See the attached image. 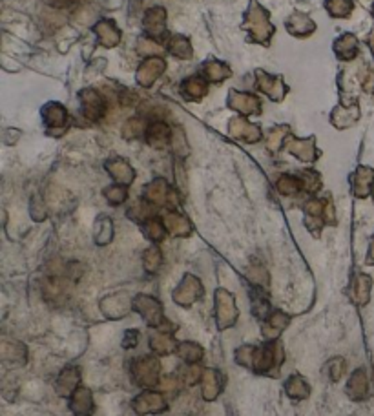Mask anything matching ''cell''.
<instances>
[{
  "mask_svg": "<svg viewBox=\"0 0 374 416\" xmlns=\"http://www.w3.org/2000/svg\"><path fill=\"white\" fill-rule=\"evenodd\" d=\"M243 29L249 31L250 43L258 44H269L270 37L276 31L274 26L270 24L269 11L265 10L258 0H250L249 10L245 13V20H243Z\"/></svg>",
  "mask_w": 374,
  "mask_h": 416,
  "instance_id": "6da1fadb",
  "label": "cell"
},
{
  "mask_svg": "<svg viewBox=\"0 0 374 416\" xmlns=\"http://www.w3.org/2000/svg\"><path fill=\"white\" fill-rule=\"evenodd\" d=\"M285 360V350L281 341L274 340L267 341V344L256 347L254 353V362H252V369L256 374H279V367L283 364Z\"/></svg>",
  "mask_w": 374,
  "mask_h": 416,
  "instance_id": "7a4b0ae2",
  "label": "cell"
},
{
  "mask_svg": "<svg viewBox=\"0 0 374 416\" xmlns=\"http://www.w3.org/2000/svg\"><path fill=\"white\" fill-rule=\"evenodd\" d=\"M132 371V378L134 382L143 389H154L157 387L163 376H161V360L155 354H146L135 358L130 365Z\"/></svg>",
  "mask_w": 374,
  "mask_h": 416,
  "instance_id": "3957f363",
  "label": "cell"
},
{
  "mask_svg": "<svg viewBox=\"0 0 374 416\" xmlns=\"http://www.w3.org/2000/svg\"><path fill=\"white\" fill-rule=\"evenodd\" d=\"M214 314L219 330H228L237 323L240 309L235 305V296L226 288H217L214 292Z\"/></svg>",
  "mask_w": 374,
  "mask_h": 416,
  "instance_id": "277c9868",
  "label": "cell"
},
{
  "mask_svg": "<svg viewBox=\"0 0 374 416\" xmlns=\"http://www.w3.org/2000/svg\"><path fill=\"white\" fill-rule=\"evenodd\" d=\"M134 311L143 318L150 329H161L168 321L164 318L163 303L150 294H137L134 298Z\"/></svg>",
  "mask_w": 374,
  "mask_h": 416,
  "instance_id": "5b68a950",
  "label": "cell"
},
{
  "mask_svg": "<svg viewBox=\"0 0 374 416\" xmlns=\"http://www.w3.org/2000/svg\"><path fill=\"white\" fill-rule=\"evenodd\" d=\"M143 197L144 201H148L150 205L168 206V210H176V205L179 203L176 190L161 177H157L144 187Z\"/></svg>",
  "mask_w": 374,
  "mask_h": 416,
  "instance_id": "8992f818",
  "label": "cell"
},
{
  "mask_svg": "<svg viewBox=\"0 0 374 416\" xmlns=\"http://www.w3.org/2000/svg\"><path fill=\"white\" fill-rule=\"evenodd\" d=\"M205 296V287H203L201 279L194 274H185L179 285L173 288L172 300L181 307H192Z\"/></svg>",
  "mask_w": 374,
  "mask_h": 416,
  "instance_id": "52a82bcc",
  "label": "cell"
},
{
  "mask_svg": "<svg viewBox=\"0 0 374 416\" xmlns=\"http://www.w3.org/2000/svg\"><path fill=\"white\" fill-rule=\"evenodd\" d=\"M132 409L137 416L146 415H161L168 409L166 398L161 392L154 391V389H144L141 394L132 400Z\"/></svg>",
  "mask_w": 374,
  "mask_h": 416,
  "instance_id": "ba28073f",
  "label": "cell"
},
{
  "mask_svg": "<svg viewBox=\"0 0 374 416\" xmlns=\"http://www.w3.org/2000/svg\"><path fill=\"white\" fill-rule=\"evenodd\" d=\"M99 309L108 320H123L125 316L134 311V298H130L126 292L110 294V296L102 298Z\"/></svg>",
  "mask_w": 374,
  "mask_h": 416,
  "instance_id": "9c48e42d",
  "label": "cell"
},
{
  "mask_svg": "<svg viewBox=\"0 0 374 416\" xmlns=\"http://www.w3.org/2000/svg\"><path fill=\"white\" fill-rule=\"evenodd\" d=\"M285 148H287V152L290 153V155L299 159L302 163H314V161L320 157V152H318L316 148V141H314V137L297 139L288 135L287 143H285Z\"/></svg>",
  "mask_w": 374,
  "mask_h": 416,
  "instance_id": "30bf717a",
  "label": "cell"
},
{
  "mask_svg": "<svg viewBox=\"0 0 374 416\" xmlns=\"http://www.w3.org/2000/svg\"><path fill=\"white\" fill-rule=\"evenodd\" d=\"M256 82H258L259 90L263 91L265 95H269L272 101H283V97L287 95L288 88L285 86L281 77L269 75V73L263 72V70H256Z\"/></svg>",
  "mask_w": 374,
  "mask_h": 416,
  "instance_id": "8fae6325",
  "label": "cell"
},
{
  "mask_svg": "<svg viewBox=\"0 0 374 416\" xmlns=\"http://www.w3.org/2000/svg\"><path fill=\"white\" fill-rule=\"evenodd\" d=\"M228 106L241 115H261L263 111V106L258 97L237 90H231L228 93Z\"/></svg>",
  "mask_w": 374,
  "mask_h": 416,
  "instance_id": "7c38bea8",
  "label": "cell"
},
{
  "mask_svg": "<svg viewBox=\"0 0 374 416\" xmlns=\"http://www.w3.org/2000/svg\"><path fill=\"white\" fill-rule=\"evenodd\" d=\"M228 135L234 139H243L247 143L254 144L263 139V132L258 125H252L245 117H234L228 123Z\"/></svg>",
  "mask_w": 374,
  "mask_h": 416,
  "instance_id": "4fadbf2b",
  "label": "cell"
},
{
  "mask_svg": "<svg viewBox=\"0 0 374 416\" xmlns=\"http://www.w3.org/2000/svg\"><path fill=\"white\" fill-rule=\"evenodd\" d=\"M164 68H166V63H164L163 57H152L146 59L139 68H137V73H135V81L139 82L141 86L150 88L157 81L159 77L163 75Z\"/></svg>",
  "mask_w": 374,
  "mask_h": 416,
  "instance_id": "5bb4252c",
  "label": "cell"
},
{
  "mask_svg": "<svg viewBox=\"0 0 374 416\" xmlns=\"http://www.w3.org/2000/svg\"><path fill=\"white\" fill-rule=\"evenodd\" d=\"M350 183H352V194L358 199L369 197L374 192V170L371 167L360 164L350 177Z\"/></svg>",
  "mask_w": 374,
  "mask_h": 416,
  "instance_id": "9a60e30c",
  "label": "cell"
},
{
  "mask_svg": "<svg viewBox=\"0 0 374 416\" xmlns=\"http://www.w3.org/2000/svg\"><path fill=\"white\" fill-rule=\"evenodd\" d=\"M150 340V349L155 356H170V354L178 353L179 341H176L173 338V332H166V330H159L154 329L148 336Z\"/></svg>",
  "mask_w": 374,
  "mask_h": 416,
  "instance_id": "2e32d148",
  "label": "cell"
},
{
  "mask_svg": "<svg viewBox=\"0 0 374 416\" xmlns=\"http://www.w3.org/2000/svg\"><path fill=\"white\" fill-rule=\"evenodd\" d=\"M79 99H81L82 111L86 115L90 121H99L104 115V99L99 95V91L93 90V88H84V90L79 93Z\"/></svg>",
  "mask_w": 374,
  "mask_h": 416,
  "instance_id": "e0dca14e",
  "label": "cell"
},
{
  "mask_svg": "<svg viewBox=\"0 0 374 416\" xmlns=\"http://www.w3.org/2000/svg\"><path fill=\"white\" fill-rule=\"evenodd\" d=\"M106 172L110 174V177L117 185H125V187H130L135 179V170L134 167L123 157H111L106 161L104 164Z\"/></svg>",
  "mask_w": 374,
  "mask_h": 416,
  "instance_id": "ac0fdd59",
  "label": "cell"
},
{
  "mask_svg": "<svg viewBox=\"0 0 374 416\" xmlns=\"http://www.w3.org/2000/svg\"><path fill=\"white\" fill-rule=\"evenodd\" d=\"M163 223L166 226L168 234H172L173 238H188L192 234V223L188 219L187 215H182L178 210H164L163 214Z\"/></svg>",
  "mask_w": 374,
  "mask_h": 416,
  "instance_id": "d6986e66",
  "label": "cell"
},
{
  "mask_svg": "<svg viewBox=\"0 0 374 416\" xmlns=\"http://www.w3.org/2000/svg\"><path fill=\"white\" fill-rule=\"evenodd\" d=\"M201 396L205 402H216L223 391V376L216 369H205L201 376Z\"/></svg>",
  "mask_w": 374,
  "mask_h": 416,
  "instance_id": "ffe728a7",
  "label": "cell"
},
{
  "mask_svg": "<svg viewBox=\"0 0 374 416\" xmlns=\"http://www.w3.org/2000/svg\"><path fill=\"white\" fill-rule=\"evenodd\" d=\"M290 320H293V318H290V316L283 311L270 312L269 318H267V320H263V329H261L265 340L267 341L278 340L279 336H281V332H283V330L288 327Z\"/></svg>",
  "mask_w": 374,
  "mask_h": 416,
  "instance_id": "44dd1931",
  "label": "cell"
},
{
  "mask_svg": "<svg viewBox=\"0 0 374 416\" xmlns=\"http://www.w3.org/2000/svg\"><path fill=\"white\" fill-rule=\"evenodd\" d=\"M70 411L73 416H91L95 413V402H93V392L88 387H79L70 396Z\"/></svg>",
  "mask_w": 374,
  "mask_h": 416,
  "instance_id": "7402d4cb",
  "label": "cell"
},
{
  "mask_svg": "<svg viewBox=\"0 0 374 416\" xmlns=\"http://www.w3.org/2000/svg\"><path fill=\"white\" fill-rule=\"evenodd\" d=\"M79 387H81V371L73 365L64 369L55 382V391H57L59 396L63 398H70Z\"/></svg>",
  "mask_w": 374,
  "mask_h": 416,
  "instance_id": "603a6c76",
  "label": "cell"
},
{
  "mask_svg": "<svg viewBox=\"0 0 374 416\" xmlns=\"http://www.w3.org/2000/svg\"><path fill=\"white\" fill-rule=\"evenodd\" d=\"M369 394V376L365 369H356L354 373L350 374L349 382H347V396L352 402H361Z\"/></svg>",
  "mask_w": 374,
  "mask_h": 416,
  "instance_id": "cb8c5ba5",
  "label": "cell"
},
{
  "mask_svg": "<svg viewBox=\"0 0 374 416\" xmlns=\"http://www.w3.org/2000/svg\"><path fill=\"white\" fill-rule=\"evenodd\" d=\"M144 29L146 33L152 35V37H161V35L166 31V10L161 8V6H155V8H150L144 15Z\"/></svg>",
  "mask_w": 374,
  "mask_h": 416,
  "instance_id": "d4e9b609",
  "label": "cell"
},
{
  "mask_svg": "<svg viewBox=\"0 0 374 416\" xmlns=\"http://www.w3.org/2000/svg\"><path fill=\"white\" fill-rule=\"evenodd\" d=\"M371 291H373V277L369 274H358L350 285V300L358 307L369 303Z\"/></svg>",
  "mask_w": 374,
  "mask_h": 416,
  "instance_id": "484cf974",
  "label": "cell"
},
{
  "mask_svg": "<svg viewBox=\"0 0 374 416\" xmlns=\"http://www.w3.org/2000/svg\"><path fill=\"white\" fill-rule=\"evenodd\" d=\"M93 31H95L97 38H99V44L104 46V48H116L117 44H119L120 31L114 20H99V22L93 26Z\"/></svg>",
  "mask_w": 374,
  "mask_h": 416,
  "instance_id": "4316f807",
  "label": "cell"
},
{
  "mask_svg": "<svg viewBox=\"0 0 374 416\" xmlns=\"http://www.w3.org/2000/svg\"><path fill=\"white\" fill-rule=\"evenodd\" d=\"M358 119H360V106L356 105V102H352V105L349 106L345 105L338 106V108L332 111L331 123L332 126H336L338 130H347L354 125Z\"/></svg>",
  "mask_w": 374,
  "mask_h": 416,
  "instance_id": "83f0119b",
  "label": "cell"
},
{
  "mask_svg": "<svg viewBox=\"0 0 374 416\" xmlns=\"http://www.w3.org/2000/svg\"><path fill=\"white\" fill-rule=\"evenodd\" d=\"M172 130L168 128L166 123L163 121H154L150 123L148 128H146V143L154 148H164L168 143H172Z\"/></svg>",
  "mask_w": 374,
  "mask_h": 416,
  "instance_id": "f1b7e54d",
  "label": "cell"
},
{
  "mask_svg": "<svg viewBox=\"0 0 374 416\" xmlns=\"http://www.w3.org/2000/svg\"><path fill=\"white\" fill-rule=\"evenodd\" d=\"M285 392H287V396L290 400H294V402H303L311 394V385H309V382L303 378L302 374L296 373L293 376H288V380L285 382Z\"/></svg>",
  "mask_w": 374,
  "mask_h": 416,
  "instance_id": "f546056e",
  "label": "cell"
},
{
  "mask_svg": "<svg viewBox=\"0 0 374 416\" xmlns=\"http://www.w3.org/2000/svg\"><path fill=\"white\" fill-rule=\"evenodd\" d=\"M287 29L288 33L294 35V37H309L311 33H314L316 24L309 15L294 13L287 19Z\"/></svg>",
  "mask_w": 374,
  "mask_h": 416,
  "instance_id": "4dcf8cb0",
  "label": "cell"
},
{
  "mask_svg": "<svg viewBox=\"0 0 374 416\" xmlns=\"http://www.w3.org/2000/svg\"><path fill=\"white\" fill-rule=\"evenodd\" d=\"M42 119L48 128H64L68 123V111L59 102H48L42 108Z\"/></svg>",
  "mask_w": 374,
  "mask_h": 416,
  "instance_id": "1f68e13d",
  "label": "cell"
},
{
  "mask_svg": "<svg viewBox=\"0 0 374 416\" xmlns=\"http://www.w3.org/2000/svg\"><path fill=\"white\" fill-rule=\"evenodd\" d=\"M334 53L341 61H352L358 55V38L352 33H343L336 38Z\"/></svg>",
  "mask_w": 374,
  "mask_h": 416,
  "instance_id": "d6a6232c",
  "label": "cell"
},
{
  "mask_svg": "<svg viewBox=\"0 0 374 416\" xmlns=\"http://www.w3.org/2000/svg\"><path fill=\"white\" fill-rule=\"evenodd\" d=\"M181 93L188 101H201L203 97L208 93L207 81L201 77H190L181 84Z\"/></svg>",
  "mask_w": 374,
  "mask_h": 416,
  "instance_id": "836d02e7",
  "label": "cell"
},
{
  "mask_svg": "<svg viewBox=\"0 0 374 416\" xmlns=\"http://www.w3.org/2000/svg\"><path fill=\"white\" fill-rule=\"evenodd\" d=\"M178 356L185 364L197 365L201 364L203 358H205V349L197 341H179Z\"/></svg>",
  "mask_w": 374,
  "mask_h": 416,
  "instance_id": "e575fe53",
  "label": "cell"
},
{
  "mask_svg": "<svg viewBox=\"0 0 374 416\" xmlns=\"http://www.w3.org/2000/svg\"><path fill=\"white\" fill-rule=\"evenodd\" d=\"M250 298H252V300H250L252 314H254L256 318H259V320H267L272 311H270L269 298H267V294H263V287H252Z\"/></svg>",
  "mask_w": 374,
  "mask_h": 416,
  "instance_id": "d590c367",
  "label": "cell"
},
{
  "mask_svg": "<svg viewBox=\"0 0 374 416\" xmlns=\"http://www.w3.org/2000/svg\"><path fill=\"white\" fill-rule=\"evenodd\" d=\"M2 360L4 362H11V364H26V358H28V349H26L24 344L20 341H4L2 344Z\"/></svg>",
  "mask_w": 374,
  "mask_h": 416,
  "instance_id": "8d00e7d4",
  "label": "cell"
},
{
  "mask_svg": "<svg viewBox=\"0 0 374 416\" xmlns=\"http://www.w3.org/2000/svg\"><path fill=\"white\" fill-rule=\"evenodd\" d=\"M114 221L108 217V215H101L95 223V229H93V240H95L97 245H108L114 240Z\"/></svg>",
  "mask_w": 374,
  "mask_h": 416,
  "instance_id": "74e56055",
  "label": "cell"
},
{
  "mask_svg": "<svg viewBox=\"0 0 374 416\" xmlns=\"http://www.w3.org/2000/svg\"><path fill=\"white\" fill-rule=\"evenodd\" d=\"M168 52L172 53L173 57L181 59V61H187V59H192V44L188 40L187 37H182V35H173L168 40Z\"/></svg>",
  "mask_w": 374,
  "mask_h": 416,
  "instance_id": "f35d334b",
  "label": "cell"
},
{
  "mask_svg": "<svg viewBox=\"0 0 374 416\" xmlns=\"http://www.w3.org/2000/svg\"><path fill=\"white\" fill-rule=\"evenodd\" d=\"M203 75L207 77L210 82H223L232 75L231 68L219 61H208L203 64Z\"/></svg>",
  "mask_w": 374,
  "mask_h": 416,
  "instance_id": "ab89813d",
  "label": "cell"
},
{
  "mask_svg": "<svg viewBox=\"0 0 374 416\" xmlns=\"http://www.w3.org/2000/svg\"><path fill=\"white\" fill-rule=\"evenodd\" d=\"M203 371H205V369L199 367V364H197V365L185 364L182 367H179L178 382L182 383L185 387H194L196 383L201 382Z\"/></svg>",
  "mask_w": 374,
  "mask_h": 416,
  "instance_id": "60d3db41",
  "label": "cell"
},
{
  "mask_svg": "<svg viewBox=\"0 0 374 416\" xmlns=\"http://www.w3.org/2000/svg\"><path fill=\"white\" fill-rule=\"evenodd\" d=\"M143 230L144 236H146L152 243H161L168 232L163 219H159V217H152V219H148L146 223H143Z\"/></svg>",
  "mask_w": 374,
  "mask_h": 416,
  "instance_id": "b9f144b4",
  "label": "cell"
},
{
  "mask_svg": "<svg viewBox=\"0 0 374 416\" xmlns=\"http://www.w3.org/2000/svg\"><path fill=\"white\" fill-rule=\"evenodd\" d=\"M276 188L279 194L283 196H296L297 192L302 190V181L297 176H290V174H281L276 181Z\"/></svg>",
  "mask_w": 374,
  "mask_h": 416,
  "instance_id": "7bdbcfd3",
  "label": "cell"
},
{
  "mask_svg": "<svg viewBox=\"0 0 374 416\" xmlns=\"http://www.w3.org/2000/svg\"><path fill=\"white\" fill-rule=\"evenodd\" d=\"M325 10L334 19H345L354 10L352 0H325Z\"/></svg>",
  "mask_w": 374,
  "mask_h": 416,
  "instance_id": "ee69618b",
  "label": "cell"
},
{
  "mask_svg": "<svg viewBox=\"0 0 374 416\" xmlns=\"http://www.w3.org/2000/svg\"><path fill=\"white\" fill-rule=\"evenodd\" d=\"M163 265V252L159 247H150L143 254V267L148 274H157Z\"/></svg>",
  "mask_w": 374,
  "mask_h": 416,
  "instance_id": "f6af8a7d",
  "label": "cell"
},
{
  "mask_svg": "<svg viewBox=\"0 0 374 416\" xmlns=\"http://www.w3.org/2000/svg\"><path fill=\"white\" fill-rule=\"evenodd\" d=\"M146 123H144L141 117H132V119H128L125 123V126H123V137L126 139V141H134V139H139L143 137V135H146Z\"/></svg>",
  "mask_w": 374,
  "mask_h": 416,
  "instance_id": "bcb514c9",
  "label": "cell"
},
{
  "mask_svg": "<svg viewBox=\"0 0 374 416\" xmlns=\"http://www.w3.org/2000/svg\"><path fill=\"white\" fill-rule=\"evenodd\" d=\"M288 126H278V128H272L267 135V148L270 152H279V150L283 148L285 143H287L288 139Z\"/></svg>",
  "mask_w": 374,
  "mask_h": 416,
  "instance_id": "7dc6e473",
  "label": "cell"
},
{
  "mask_svg": "<svg viewBox=\"0 0 374 416\" xmlns=\"http://www.w3.org/2000/svg\"><path fill=\"white\" fill-rule=\"evenodd\" d=\"M297 177L302 181V190L307 194H316L322 188V176L316 170H302Z\"/></svg>",
  "mask_w": 374,
  "mask_h": 416,
  "instance_id": "c3c4849f",
  "label": "cell"
},
{
  "mask_svg": "<svg viewBox=\"0 0 374 416\" xmlns=\"http://www.w3.org/2000/svg\"><path fill=\"white\" fill-rule=\"evenodd\" d=\"M345 369H347V364L345 360L341 358V356H336V358H331L329 362L325 364V374L327 378L331 380L332 383L340 382L341 378H343V374H345Z\"/></svg>",
  "mask_w": 374,
  "mask_h": 416,
  "instance_id": "681fc988",
  "label": "cell"
},
{
  "mask_svg": "<svg viewBox=\"0 0 374 416\" xmlns=\"http://www.w3.org/2000/svg\"><path fill=\"white\" fill-rule=\"evenodd\" d=\"M137 53L141 57L152 59V57H163V46L154 40V38H139L137 43Z\"/></svg>",
  "mask_w": 374,
  "mask_h": 416,
  "instance_id": "f907efd6",
  "label": "cell"
},
{
  "mask_svg": "<svg viewBox=\"0 0 374 416\" xmlns=\"http://www.w3.org/2000/svg\"><path fill=\"white\" fill-rule=\"evenodd\" d=\"M102 196H104V199L110 205L114 206H119L123 205V203L128 199V188L125 187V185H111V187L104 188V192H102Z\"/></svg>",
  "mask_w": 374,
  "mask_h": 416,
  "instance_id": "816d5d0a",
  "label": "cell"
},
{
  "mask_svg": "<svg viewBox=\"0 0 374 416\" xmlns=\"http://www.w3.org/2000/svg\"><path fill=\"white\" fill-rule=\"evenodd\" d=\"M152 206L154 205H150L148 201L135 203V205L128 210V217L134 221H139V223H146L148 219L155 217L154 212H152Z\"/></svg>",
  "mask_w": 374,
  "mask_h": 416,
  "instance_id": "f5cc1de1",
  "label": "cell"
},
{
  "mask_svg": "<svg viewBox=\"0 0 374 416\" xmlns=\"http://www.w3.org/2000/svg\"><path fill=\"white\" fill-rule=\"evenodd\" d=\"M44 296L48 302L53 300H61L64 296V282L59 277H49L46 285H44Z\"/></svg>",
  "mask_w": 374,
  "mask_h": 416,
  "instance_id": "db71d44e",
  "label": "cell"
},
{
  "mask_svg": "<svg viewBox=\"0 0 374 416\" xmlns=\"http://www.w3.org/2000/svg\"><path fill=\"white\" fill-rule=\"evenodd\" d=\"M254 353H256V345H241V347H237L234 353L235 356V362L241 365V367H247V369H252V362H254Z\"/></svg>",
  "mask_w": 374,
  "mask_h": 416,
  "instance_id": "11a10c76",
  "label": "cell"
},
{
  "mask_svg": "<svg viewBox=\"0 0 374 416\" xmlns=\"http://www.w3.org/2000/svg\"><path fill=\"white\" fill-rule=\"evenodd\" d=\"M325 206H327V201H323V199H318V197H312V199H309L307 203H305V214H307V217H312V219H323V214H325Z\"/></svg>",
  "mask_w": 374,
  "mask_h": 416,
  "instance_id": "9f6ffc18",
  "label": "cell"
},
{
  "mask_svg": "<svg viewBox=\"0 0 374 416\" xmlns=\"http://www.w3.org/2000/svg\"><path fill=\"white\" fill-rule=\"evenodd\" d=\"M172 144H173V152H176V155H179V157H187L190 148H188L187 137H185V134H182L179 128L172 134Z\"/></svg>",
  "mask_w": 374,
  "mask_h": 416,
  "instance_id": "6f0895ef",
  "label": "cell"
},
{
  "mask_svg": "<svg viewBox=\"0 0 374 416\" xmlns=\"http://www.w3.org/2000/svg\"><path fill=\"white\" fill-rule=\"evenodd\" d=\"M249 279L254 283V287H267L269 285V274L263 267H250Z\"/></svg>",
  "mask_w": 374,
  "mask_h": 416,
  "instance_id": "680465c9",
  "label": "cell"
},
{
  "mask_svg": "<svg viewBox=\"0 0 374 416\" xmlns=\"http://www.w3.org/2000/svg\"><path fill=\"white\" fill-rule=\"evenodd\" d=\"M29 212H31V217H33L35 221L46 219V206H44V203L40 201L39 197H33L31 206H29Z\"/></svg>",
  "mask_w": 374,
  "mask_h": 416,
  "instance_id": "91938a15",
  "label": "cell"
},
{
  "mask_svg": "<svg viewBox=\"0 0 374 416\" xmlns=\"http://www.w3.org/2000/svg\"><path fill=\"white\" fill-rule=\"evenodd\" d=\"M139 345V330H126L123 336V349H135Z\"/></svg>",
  "mask_w": 374,
  "mask_h": 416,
  "instance_id": "94428289",
  "label": "cell"
},
{
  "mask_svg": "<svg viewBox=\"0 0 374 416\" xmlns=\"http://www.w3.org/2000/svg\"><path fill=\"white\" fill-rule=\"evenodd\" d=\"M361 86L367 93H374V70H367L361 79Z\"/></svg>",
  "mask_w": 374,
  "mask_h": 416,
  "instance_id": "6125c7cd",
  "label": "cell"
},
{
  "mask_svg": "<svg viewBox=\"0 0 374 416\" xmlns=\"http://www.w3.org/2000/svg\"><path fill=\"white\" fill-rule=\"evenodd\" d=\"M367 265H374V238L373 241H371L369 252H367Z\"/></svg>",
  "mask_w": 374,
  "mask_h": 416,
  "instance_id": "be15d7a7",
  "label": "cell"
},
{
  "mask_svg": "<svg viewBox=\"0 0 374 416\" xmlns=\"http://www.w3.org/2000/svg\"><path fill=\"white\" fill-rule=\"evenodd\" d=\"M367 44H369L371 52H373V55H374V28H373V31L369 33V37H367Z\"/></svg>",
  "mask_w": 374,
  "mask_h": 416,
  "instance_id": "e7e4bbea",
  "label": "cell"
},
{
  "mask_svg": "<svg viewBox=\"0 0 374 416\" xmlns=\"http://www.w3.org/2000/svg\"><path fill=\"white\" fill-rule=\"evenodd\" d=\"M373 15H374V4H373Z\"/></svg>",
  "mask_w": 374,
  "mask_h": 416,
  "instance_id": "03108f58",
  "label": "cell"
},
{
  "mask_svg": "<svg viewBox=\"0 0 374 416\" xmlns=\"http://www.w3.org/2000/svg\"><path fill=\"white\" fill-rule=\"evenodd\" d=\"M373 199H374V192H373Z\"/></svg>",
  "mask_w": 374,
  "mask_h": 416,
  "instance_id": "003e7915",
  "label": "cell"
}]
</instances>
